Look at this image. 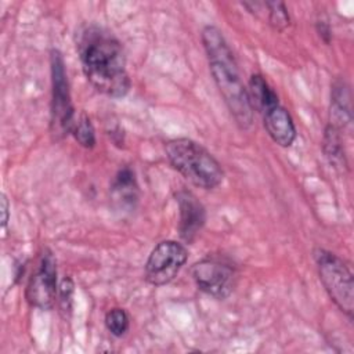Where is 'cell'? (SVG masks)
<instances>
[{"mask_svg":"<svg viewBox=\"0 0 354 354\" xmlns=\"http://www.w3.org/2000/svg\"><path fill=\"white\" fill-rule=\"evenodd\" d=\"M73 292H75V283L71 277H64L58 285V295L57 300L59 304L61 311L65 315H69L72 311V303H73Z\"/></svg>","mask_w":354,"mask_h":354,"instance_id":"18","label":"cell"},{"mask_svg":"<svg viewBox=\"0 0 354 354\" xmlns=\"http://www.w3.org/2000/svg\"><path fill=\"white\" fill-rule=\"evenodd\" d=\"M178 205V232L184 242L191 243L206 221V210L201 201L187 189H180L176 194Z\"/></svg>","mask_w":354,"mask_h":354,"instance_id":"9","label":"cell"},{"mask_svg":"<svg viewBox=\"0 0 354 354\" xmlns=\"http://www.w3.org/2000/svg\"><path fill=\"white\" fill-rule=\"evenodd\" d=\"M263 6L267 8V21L268 24L277 29L283 30L289 25V12L282 1H264Z\"/></svg>","mask_w":354,"mask_h":354,"instance_id":"17","label":"cell"},{"mask_svg":"<svg viewBox=\"0 0 354 354\" xmlns=\"http://www.w3.org/2000/svg\"><path fill=\"white\" fill-rule=\"evenodd\" d=\"M169 163L191 184L213 189L223 183L224 171L218 160L191 138H173L165 144Z\"/></svg>","mask_w":354,"mask_h":354,"instance_id":"3","label":"cell"},{"mask_svg":"<svg viewBox=\"0 0 354 354\" xmlns=\"http://www.w3.org/2000/svg\"><path fill=\"white\" fill-rule=\"evenodd\" d=\"M108 332L116 337H122L130 328V317L126 310L120 307L111 308L104 318Z\"/></svg>","mask_w":354,"mask_h":354,"instance_id":"16","label":"cell"},{"mask_svg":"<svg viewBox=\"0 0 354 354\" xmlns=\"http://www.w3.org/2000/svg\"><path fill=\"white\" fill-rule=\"evenodd\" d=\"M51 69V106L50 130L55 140L64 138L71 133L75 123V108L71 98L68 76L62 54L53 48L50 53Z\"/></svg>","mask_w":354,"mask_h":354,"instance_id":"5","label":"cell"},{"mask_svg":"<svg viewBox=\"0 0 354 354\" xmlns=\"http://www.w3.org/2000/svg\"><path fill=\"white\" fill-rule=\"evenodd\" d=\"M314 259L319 281L328 296L348 319H353L354 281L350 268L340 257L325 249H317Z\"/></svg>","mask_w":354,"mask_h":354,"instance_id":"4","label":"cell"},{"mask_svg":"<svg viewBox=\"0 0 354 354\" xmlns=\"http://www.w3.org/2000/svg\"><path fill=\"white\" fill-rule=\"evenodd\" d=\"M213 80L239 129L248 130L253 123V109L248 90L241 79L236 59L223 32L206 25L201 33Z\"/></svg>","mask_w":354,"mask_h":354,"instance_id":"2","label":"cell"},{"mask_svg":"<svg viewBox=\"0 0 354 354\" xmlns=\"http://www.w3.org/2000/svg\"><path fill=\"white\" fill-rule=\"evenodd\" d=\"M322 148L326 159L335 169H340V170L347 169V158H346L344 145H343V140L339 129H336L332 124H328L325 127Z\"/></svg>","mask_w":354,"mask_h":354,"instance_id":"14","label":"cell"},{"mask_svg":"<svg viewBox=\"0 0 354 354\" xmlns=\"http://www.w3.org/2000/svg\"><path fill=\"white\" fill-rule=\"evenodd\" d=\"M71 134L76 140V142L87 149H91L95 147V130L90 120V118L86 113H80L72 126Z\"/></svg>","mask_w":354,"mask_h":354,"instance_id":"15","label":"cell"},{"mask_svg":"<svg viewBox=\"0 0 354 354\" xmlns=\"http://www.w3.org/2000/svg\"><path fill=\"white\" fill-rule=\"evenodd\" d=\"M263 124L270 138L282 148L290 147L297 136L295 122L286 108L277 104L261 113Z\"/></svg>","mask_w":354,"mask_h":354,"instance_id":"10","label":"cell"},{"mask_svg":"<svg viewBox=\"0 0 354 354\" xmlns=\"http://www.w3.org/2000/svg\"><path fill=\"white\" fill-rule=\"evenodd\" d=\"M111 192L119 205L124 207H134L138 199V184L131 167L124 166L118 170L111 184Z\"/></svg>","mask_w":354,"mask_h":354,"instance_id":"11","label":"cell"},{"mask_svg":"<svg viewBox=\"0 0 354 354\" xmlns=\"http://www.w3.org/2000/svg\"><path fill=\"white\" fill-rule=\"evenodd\" d=\"M57 260L50 249H44L36 270L28 281L25 297L32 307L50 310L57 300Z\"/></svg>","mask_w":354,"mask_h":354,"instance_id":"8","label":"cell"},{"mask_svg":"<svg viewBox=\"0 0 354 354\" xmlns=\"http://www.w3.org/2000/svg\"><path fill=\"white\" fill-rule=\"evenodd\" d=\"M246 90L253 112L256 111L261 115L268 108L279 104L277 93L260 73H254L250 76Z\"/></svg>","mask_w":354,"mask_h":354,"instance_id":"13","label":"cell"},{"mask_svg":"<svg viewBox=\"0 0 354 354\" xmlns=\"http://www.w3.org/2000/svg\"><path fill=\"white\" fill-rule=\"evenodd\" d=\"M315 28H317V33L321 37V40H324L326 44H329L330 39H332V30H330V26L328 25V22L324 19H319V21H317Z\"/></svg>","mask_w":354,"mask_h":354,"instance_id":"19","label":"cell"},{"mask_svg":"<svg viewBox=\"0 0 354 354\" xmlns=\"http://www.w3.org/2000/svg\"><path fill=\"white\" fill-rule=\"evenodd\" d=\"M351 122L350 91L344 80H336L330 93V123L336 129H342Z\"/></svg>","mask_w":354,"mask_h":354,"instance_id":"12","label":"cell"},{"mask_svg":"<svg viewBox=\"0 0 354 354\" xmlns=\"http://www.w3.org/2000/svg\"><path fill=\"white\" fill-rule=\"evenodd\" d=\"M188 250L177 241H162L149 253L145 263V279L149 285L163 286L171 282L187 263Z\"/></svg>","mask_w":354,"mask_h":354,"instance_id":"6","label":"cell"},{"mask_svg":"<svg viewBox=\"0 0 354 354\" xmlns=\"http://www.w3.org/2000/svg\"><path fill=\"white\" fill-rule=\"evenodd\" d=\"M76 48L87 80L100 93L124 97L131 80L126 69V57L120 41L108 29L88 24L76 36Z\"/></svg>","mask_w":354,"mask_h":354,"instance_id":"1","label":"cell"},{"mask_svg":"<svg viewBox=\"0 0 354 354\" xmlns=\"http://www.w3.org/2000/svg\"><path fill=\"white\" fill-rule=\"evenodd\" d=\"M191 275L198 289L214 299L228 297L235 286V270L216 257H206L191 267Z\"/></svg>","mask_w":354,"mask_h":354,"instance_id":"7","label":"cell"},{"mask_svg":"<svg viewBox=\"0 0 354 354\" xmlns=\"http://www.w3.org/2000/svg\"><path fill=\"white\" fill-rule=\"evenodd\" d=\"M1 225L3 228L7 227V221H8V201L6 198V195H1Z\"/></svg>","mask_w":354,"mask_h":354,"instance_id":"20","label":"cell"}]
</instances>
